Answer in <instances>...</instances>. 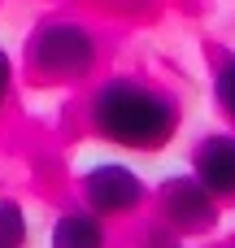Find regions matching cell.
<instances>
[{
	"label": "cell",
	"instance_id": "obj_6",
	"mask_svg": "<svg viewBox=\"0 0 235 248\" xmlns=\"http://www.w3.org/2000/svg\"><path fill=\"white\" fill-rule=\"evenodd\" d=\"M48 248H109V227L87 205H70L52 218Z\"/></svg>",
	"mask_w": 235,
	"mask_h": 248
},
{
	"label": "cell",
	"instance_id": "obj_3",
	"mask_svg": "<svg viewBox=\"0 0 235 248\" xmlns=\"http://www.w3.org/2000/svg\"><path fill=\"white\" fill-rule=\"evenodd\" d=\"M144 201H148V183L140 179V170H131L122 161H100L78 174V205H87L105 222L144 209Z\"/></svg>",
	"mask_w": 235,
	"mask_h": 248
},
{
	"label": "cell",
	"instance_id": "obj_8",
	"mask_svg": "<svg viewBox=\"0 0 235 248\" xmlns=\"http://www.w3.org/2000/svg\"><path fill=\"white\" fill-rule=\"evenodd\" d=\"M214 100H218L222 118L235 126V52L222 57V65H218V74H214Z\"/></svg>",
	"mask_w": 235,
	"mask_h": 248
},
{
	"label": "cell",
	"instance_id": "obj_1",
	"mask_svg": "<svg viewBox=\"0 0 235 248\" xmlns=\"http://www.w3.org/2000/svg\"><path fill=\"white\" fill-rule=\"evenodd\" d=\"M87 126L105 144L131 153L166 148L183 126V105L170 87L144 83L135 74H109L87 92Z\"/></svg>",
	"mask_w": 235,
	"mask_h": 248
},
{
	"label": "cell",
	"instance_id": "obj_4",
	"mask_svg": "<svg viewBox=\"0 0 235 248\" xmlns=\"http://www.w3.org/2000/svg\"><path fill=\"white\" fill-rule=\"evenodd\" d=\"M157 209H161V227L174 235H209L218 227V201L201 187L196 174H174L157 187Z\"/></svg>",
	"mask_w": 235,
	"mask_h": 248
},
{
	"label": "cell",
	"instance_id": "obj_2",
	"mask_svg": "<svg viewBox=\"0 0 235 248\" xmlns=\"http://www.w3.org/2000/svg\"><path fill=\"white\" fill-rule=\"evenodd\" d=\"M100 65V39L74 17H48L26 35V74L39 83H83Z\"/></svg>",
	"mask_w": 235,
	"mask_h": 248
},
{
	"label": "cell",
	"instance_id": "obj_5",
	"mask_svg": "<svg viewBox=\"0 0 235 248\" xmlns=\"http://www.w3.org/2000/svg\"><path fill=\"white\" fill-rule=\"evenodd\" d=\"M192 174L218 205H235V131L205 135L192 148Z\"/></svg>",
	"mask_w": 235,
	"mask_h": 248
},
{
	"label": "cell",
	"instance_id": "obj_7",
	"mask_svg": "<svg viewBox=\"0 0 235 248\" xmlns=\"http://www.w3.org/2000/svg\"><path fill=\"white\" fill-rule=\"evenodd\" d=\"M31 240V222H26V209L9 196H0V248H26Z\"/></svg>",
	"mask_w": 235,
	"mask_h": 248
},
{
	"label": "cell",
	"instance_id": "obj_9",
	"mask_svg": "<svg viewBox=\"0 0 235 248\" xmlns=\"http://www.w3.org/2000/svg\"><path fill=\"white\" fill-rule=\"evenodd\" d=\"M9 96H13V61H9V52L0 48V113H4V105H9Z\"/></svg>",
	"mask_w": 235,
	"mask_h": 248
},
{
	"label": "cell",
	"instance_id": "obj_10",
	"mask_svg": "<svg viewBox=\"0 0 235 248\" xmlns=\"http://www.w3.org/2000/svg\"><path fill=\"white\" fill-rule=\"evenodd\" d=\"M148 248H174V244H170V240H161V235H157V240H153V244H148Z\"/></svg>",
	"mask_w": 235,
	"mask_h": 248
}]
</instances>
